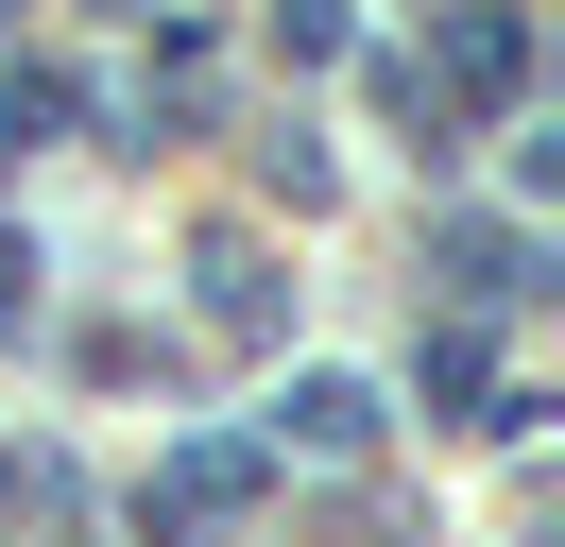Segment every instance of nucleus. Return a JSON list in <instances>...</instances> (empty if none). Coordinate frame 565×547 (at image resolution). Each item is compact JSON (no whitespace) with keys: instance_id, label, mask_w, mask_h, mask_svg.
Wrapping results in <instances>:
<instances>
[{"instance_id":"nucleus-3","label":"nucleus","mask_w":565,"mask_h":547,"mask_svg":"<svg viewBox=\"0 0 565 547\" xmlns=\"http://www.w3.org/2000/svg\"><path fill=\"white\" fill-rule=\"evenodd\" d=\"M18 308H35V239L0 223V325H18Z\"/></svg>"},{"instance_id":"nucleus-1","label":"nucleus","mask_w":565,"mask_h":547,"mask_svg":"<svg viewBox=\"0 0 565 547\" xmlns=\"http://www.w3.org/2000/svg\"><path fill=\"white\" fill-rule=\"evenodd\" d=\"M446 86H462V103H514V86H531V34L497 18V0H462V18H446Z\"/></svg>"},{"instance_id":"nucleus-2","label":"nucleus","mask_w":565,"mask_h":547,"mask_svg":"<svg viewBox=\"0 0 565 547\" xmlns=\"http://www.w3.org/2000/svg\"><path fill=\"white\" fill-rule=\"evenodd\" d=\"M275 428H291V444H377V394H360V376H291Z\"/></svg>"}]
</instances>
